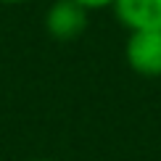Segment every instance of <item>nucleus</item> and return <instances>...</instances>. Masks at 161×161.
I'll return each mask as SVG.
<instances>
[{
  "label": "nucleus",
  "instance_id": "f257e3e1",
  "mask_svg": "<svg viewBox=\"0 0 161 161\" xmlns=\"http://www.w3.org/2000/svg\"><path fill=\"white\" fill-rule=\"evenodd\" d=\"M124 58L140 77H161V29L130 32L124 45Z\"/></svg>",
  "mask_w": 161,
  "mask_h": 161
},
{
  "label": "nucleus",
  "instance_id": "f03ea898",
  "mask_svg": "<svg viewBox=\"0 0 161 161\" xmlns=\"http://www.w3.org/2000/svg\"><path fill=\"white\" fill-rule=\"evenodd\" d=\"M87 13L74 0H56L45 13V29L56 40H77L87 29Z\"/></svg>",
  "mask_w": 161,
  "mask_h": 161
},
{
  "label": "nucleus",
  "instance_id": "7ed1b4c3",
  "mask_svg": "<svg viewBox=\"0 0 161 161\" xmlns=\"http://www.w3.org/2000/svg\"><path fill=\"white\" fill-rule=\"evenodd\" d=\"M114 11L130 32L161 29V0H114Z\"/></svg>",
  "mask_w": 161,
  "mask_h": 161
},
{
  "label": "nucleus",
  "instance_id": "20e7f679",
  "mask_svg": "<svg viewBox=\"0 0 161 161\" xmlns=\"http://www.w3.org/2000/svg\"><path fill=\"white\" fill-rule=\"evenodd\" d=\"M74 3H79L82 8L87 11H100V8H108V5H114V0H74Z\"/></svg>",
  "mask_w": 161,
  "mask_h": 161
},
{
  "label": "nucleus",
  "instance_id": "39448f33",
  "mask_svg": "<svg viewBox=\"0 0 161 161\" xmlns=\"http://www.w3.org/2000/svg\"><path fill=\"white\" fill-rule=\"evenodd\" d=\"M3 3H24V0H3Z\"/></svg>",
  "mask_w": 161,
  "mask_h": 161
},
{
  "label": "nucleus",
  "instance_id": "423d86ee",
  "mask_svg": "<svg viewBox=\"0 0 161 161\" xmlns=\"http://www.w3.org/2000/svg\"><path fill=\"white\" fill-rule=\"evenodd\" d=\"M32 161H50V158H32Z\"/></svg>",
  "mask_w": 161,
  "mask_h": 161
}]
</instances>
